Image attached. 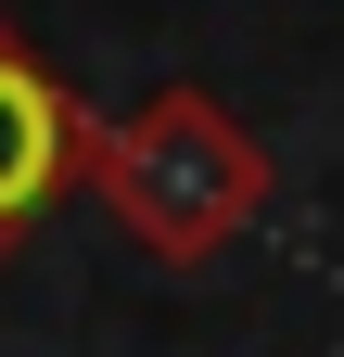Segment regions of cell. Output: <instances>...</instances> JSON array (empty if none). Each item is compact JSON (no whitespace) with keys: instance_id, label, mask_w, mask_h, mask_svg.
Masks as SVG:
<instances>
[{"instance_id":"cell-1","label":"cell","mask_w":344,"mask_h":357,"mask_svg":"<svg viewBox=\"0 0 344 357\" xmlns=\"http://www.w3.org/2000/svg\"><path fill=\"white\" fill-rule=\"evenodd\" d=\"M90 192L115 204V230L141 255L204 268L268 217V153H255V128L217 89H153V102L90 128Z\"/></svg>"},{"instance_id":"cell-2","label":"cell","mask_w":344,"mask_h":357,"mask_svg":"<svg viewBox=\"0 0 344 357\" xmlns=\"http://www.w3.org/2000/svg\"><path fill=\"white\" fill-rule=\"evenodd\" d=\"M90 128H102V115L13 38V13H0V255L90 178Z\"/></svg>"}]
</instances>
